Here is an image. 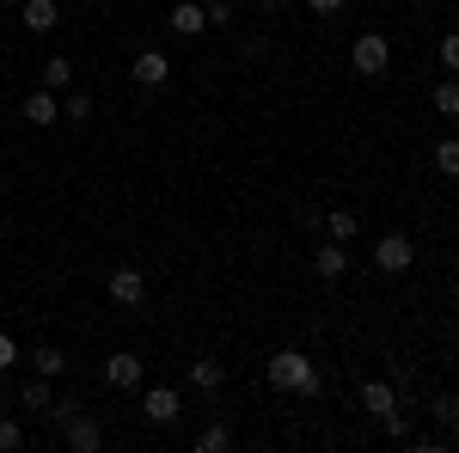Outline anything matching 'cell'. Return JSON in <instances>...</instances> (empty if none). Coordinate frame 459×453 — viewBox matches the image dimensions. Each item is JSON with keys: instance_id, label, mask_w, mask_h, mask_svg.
<instances>
[{"instance_id": "obj_11", "label": "cell", "mask_w": 459, "mask_h": 453, "mask_svg": "<svg viewBox=\"0 0 459 453\" xmlns=\"http://www.w3.org/2000/svg\"><path fill=\"white\" fill-rule=\"evenodd\" d=\"M110 301H117V307H142V301H147V276L135 270V264L110 270Z\"/></svg>"}, {"instance_id": "obj_28", "label": "cell", "mask_w": 459, "mask_h": 453, "mask_svg": "<svg viewBox=\"0 0 459 453\" xmlns=\"http://www.w3.org/2000/svg\"><path fill=\"white\" fill-rule=\"evenodd\" d=\"M307 6H313L318 19H331V13H343V6H350V0H307Z\"/></svg>"}, {"instance_id": "obj_30", "label": "cell", "mask_w": 459, "mask_h": 453, "mask_svg": "<svg viewBox=\"0 0 459 453\" xmlns=\"http://www.w3.org/2000/svg\"><path fill=\"white\" fill-rule=\"evenodd\" d=\"M0 6H13V13H19V6H25V0H0Z\"/></svg>"}, {"instance_id": "obj_7", "label": "cell", "mask_w": 459, "mask_h": 453, "mask_svg": "<svg viewBox=\"0 0 459 453\" xmlns=\"http://www.w3.org/2000/svg\"><path fill=\"white\" fill-rule=\"evenodd\" d=\"M142 417L153 423V429H172L178 417H184V398H178V386H147V405Z\"/></svg>"}, {"instance_id": "obj_9", "label": "cell", "mask_w": 459, "mask_h": 453, "mask_svg": "<svg viewBox=\"0 0 459 453\" xmlns=\"http://www.w3.org/2000/svg\"><path fill=\"white\" fill-rule=\"evenodd\" d=\"M166 31H172V37H190V43H196V37L209 31V6H196V0H178L172 13H166Z\"/></svg>"}, {"instance_id": "obj_26", "label": "cell", "mask_w": 459, "mask_h": 453, "mask_svg": "<svg viewBox=\"0 0 459 453\" xmlns=\"http://www.w3.org/2000/svg\"><path fill=\"white\" fill-rule=\"evenodd\" d=\"M441 68H447V74L459 68V31H447V37H441Z\"/></svg>"}, {"instance_id": "obj_4", "label": "cell", "mask_w": 459, "mask_h": 453, "mask_svg": "<svg viewBox=\"0 0 459 453\" xmlns=\"http://www.w3.org/2000/svg\"><path fill=\"white\" fill-rule=\"evenodd\" d=\"M411 264H417V245H411V233H380V240H374V270L404 276Z\"/></svg>"}, {"instance_id": "obj_21", "label": "cell", "mask_w": 459, "mask_h": 453, "mask_svg": "<svg viewBox=\"0 0 459 453\" xmlns=\"http://www.w3.org/2000/svg\"><path fill=\"white\" fill-rule=\"evenodd\" d=\"M429 99H435V117H459V80H447V74H441Z\"/></svg>"}, {"instance_id": "obj_29", "label": "cell", "mask_w": 459, "mask_h": 453, "mask_svg": "<svg viewBox=\"0 0 459 453\" xmlns=\"http://www.w3.org/2000/svg\"><path fill=\"white\" fill-rule=\"evenodd\" d=\"M257 6H270V13H282V6H294V0H257Z\"/></svg>"}, {"instance_id": "obj_15", "label": "cell", "mask_w": 459, "mask_h": 453, "mask_svg": "<svg viewBox=\"0 0 459 453\" xmlns=\"http://www.w3.org/2000/svg\"><path fill=\"white\" fill-rule=\"evenodd\" d=\"M37 80H43L49 92H68V86H74V62H68V56H49V62L37 68Z\"/></svg>"}, {"instance_id": "obj_8", "label": "cell", "mask_w": 459, "mask_h": 453, "mask_svg": "<svg viewBox=\"0 0 459 453\" xmlns=\"http://www.w3.org/2000/svg\"><path fill=\"white\" fill-rule=\"evenodd\" d=\"M129 80H135L142 92H153V86H166V80H172V56H166V49H142V56L129 62Z\"/></svg>"}, {"instance_id": "obj_13", "label": "cell", "mask_w": 459, "mask_h": 453, "mask_svg": "<svg viewBox=\"0 0 459 453\" xmlns=\"http://www.w3.org/2000/svg\"><path fill=\"white\" fill-rule=\"evenodd\" d=\"M343 270H350V245L325 240V245L313 251V276H325V282H343Z\"/></svg>"}, {"instance_id": "obj_20", "label": "cell", "mask_w": 459, "mask_h": 453, "mask_svg": "<svg viewBox=\"0 0 459 453\" xmlns=\"http://www.w3.org/2000/svg\"><path fill=\"white\" fill-rule=\"evenodd\" d=\"M233 448V429L227 423H209V429H196V453H227Z\"/></svg>"}, {"instance_id": "obj_1", "label": "cell", "mask_w": 459, "mask_h": 453, "mask_svg": "<svg viewBox=\"0 0 459 453\" xmlns=\"http://www.w3.org/2000/svg\"><path fill=\"white\" fill-rule=\"evenodd\" d=\"M264 380L276 386V392H294V398H318L325 392V374H318V362L307 349H276L264 362Z\"/></svg>"}, {"instance_id": "obj_24", "label": "cell", "mask_w": 459, "mask_h": 453, "mask_svg": "<svg viewBox=\"0 0 459 453\" xmlns=\"http://www.w3.org/2000/svg\"><path fill=\"white\" fill-rule=\"evenodd\" d=\"M19 448H25V423L0 417V453H19Z\"/></svg>"}, {"instance_id": "obj_18", "label": "cell", "mask_w": 459, "mask_h": 453, "mask_svg": "<svg viewBox=\"0 0 459 453\" xmlns=\"http://www.w3.org/2000/svg\"><path fill=\"white\" fill-rule=\"evenodd\" d=\"M325 233H331L337 245H350L355 233H361V214H350V209H331V214H325Z\"/></svg>"}, {"instance_id": "obj_3", "label": "cell", "mask_w": 459, "mask_h": 453, "mask_svg": "<svg viewBox=\"0 0 459 453\" xmlns=\"http://www.w3.org/2000/svg\"><path fill=\"white\" fill-rule=\"evenodd\" d=\"M350 68L361 74V80H380V74L392 68V43H386L380 31H361V37L350 43Z\"/></svg>"}, {"instance_id": "obj_14", "label": "cell", "mask_w": 459, "mask_h": 453, "mask_svg": "<svg viewBox=\"0 0 459 453\" xmlns=\"http://www.w3.org/2000/svg\"><path fill=\"white\" fill-rule=\"evenodd\" d=\"M190 386H196L203 398H214V392L227 386V368H221L214 355H196V362H190Z\"/></svg>"}, {"instance_id": "obj_27", "label": "cell", "mask_w": 459, "mask_h": 453, "mask_svg": "<svg viewBox=\"0 0 459 453\" xmlns=\"http://www.w3.org/2000/svg\"><path fill=\"white\" fill-rule=\"evenodd\" d=\"M6 368H19V344H13V337L0 331V374H6Z\"/></svg>"}, {"instance_id": "obj_22", "label": "cell", "mask_w": 459, "mask_h": 453, "mask_svg": "<svg viewBox=\"0 0 459 453\" xmlns=\"http://www.w3.org/2000/svg\"><path fill=\"white\" fill-rule=\"evenodd\" d=\"M86 117H92V92L68 86V92H62V123H86Z\"/></svg>"}, {"instance_id": "obj_25", "label": "cell", "mask_w": 459, "mask_h": 453, "mask_svg": "<svg viewBox=\"0 0 459 453\" xmlns=\"http://www.w3.org/2000/svg\"><path fill=\"white\" fill-rule=\"evenodd\" d=\"M233 25V0H209V31H227Z\"/></svg>"}, {"instance_id": "obj_17", "label": "cell", "mask_w": 459, "mask_h": 453, "mask_svg": "<svg viewBox=\"0 0 459 453\" xmlns=\"http://www.w3.org/2000/svg\"><path fill=\"white\" fill-rule=\"evenodd\" d=\"M19 405H25V411H37V417H49V405H56V398H49V380H43V374H37V380H25V386H19Z\"/></svg>"}, {"instance_id": "obj_5", "label": "cell", "mask_w": 459, "mask_h": 453, "mask_svg": "<svg viewBox=\"0 0 459 453\" xmlns=\"http://www.w3.org/2000/svg\"><path fill=\"white\" fill-rule=\"evenodd\" d=\"M62 448H68V453H99V448H105V423L86 417V411H74V417L62 423Z\"/></svg>"}, {"instance_id": "obj_19", "label": "cell", "mask_w": 459, "mask_h": 453, "mask_svg": "<svg viewBox=\"0 0 459 453\" xmlns=\"http://www.w3.org/2000/svg\"><path fill=\"white\" fill-rule=\"evenodd\" d=\"M429 417L441 423V435L459 429V392H435V398H429Z\"/></svg>"}, {"instance_id": "obj_6", "label": "cell", "mask_w": 459, "mask_h": 453, "mask_svg": "<svg viewBox=\"0 0 459 453\" xmlns=\"http://www.w3.org/2000/svg\"><path fill=\"white\" fill-rule=\"evenodd\" d=\"M105 380L117 386V392H135V386L147 380V362L135 349H117V355H105Z\"/></svg>"}, {"instance_id": "obj_32", "label": "cell", "mask_w": 459, "mask_h": 453, "mask_svg": "<svg viewBox=\"0 0 459 453\" xmlns=\"http://www.w3.org/2000/svg\"><path fill=\"white\" fill-rule=\"evenodd\" d=\"M454 307H459V282H454Z\"/></svg>"}, {"instance_id": "obj_23", "label": "cell", "mask_w": 459, "mask_h": 453, "mask_svg": "<svg viewBox=\"0 0 459 453\" xmlns=\"http://www.w3.org/2000/svg\"><path fill=\"white\" fill-rule=\"evenodd\" d=\"M435 172H441V178H459V141L454 135L435 141Z\"/></svg>"}, {"instance_id": "obj_16", "label": "cell", "mask_w": 459, "mask_h": 453, "mask_svg": "<svg viewBox=\"0 0 459 453\" xmlns=\"http://www.w3.org/2000/svg\"><path fill=\"white\" fill-rule=\"evenodd\" d=\"M31 368L43 374V380H62V374H68V355H62L56 344H43V349H31Z\"/></svg>"}, {"instance_id": "obj_31", "label": "cell", "mask_w": 459, "mask_h": 453, "mask_svg": "<svg viewBox=\"0 0 459 453\" xmlns=\"http://www.w3.org/2000/svg\"><path fill=\"white\" fill-rule=\"evenodd\" d=\"M80 6H105V0H80Z\"/></svg>"}, {"instance_id": "obj_2", "label": "cell", "mask_w": 459, "mask_h": 453, "mask_svg": "<svg viewBox=\"0 0 459 453\" xmlns=\"http://www.w3.org/2000/svg\"><path fill=\"white\" fill-rule=\"evenodd\" d=\"M361 411L380 423L392 441H411V417L398 411V392H392V380H361Z\"/></svg>"}, {"instance_id": "obj_10", "label": "cell", "mask_w": 459, "mask_h": 453, "mask_svg": "<svg viewBox=\"0 0 459 453\" xmlns=\"http://www.w3.org/2000/svg\"><path fill=\"white\" fill-rule=\"evenodd\" d=\"M31 129H56L62 123V92H49V86H37L31 99H25V110H19Z\"/></svg>"}, {"instance_id": "obj_12", "label": "cell", "mask_w": 459, "mask_h": 453, "mask_svg": "<svg viewBox=\"0 0 459 453\" xmlns=\"http://www.w3.org/2000/svg\"><path fill=\"white\" fill-rule=\"evenodd\" d=\"M19 25L31 37H49L62 25V6H56V0H25V6H19Z\"/></svg>"}]
</instances>
